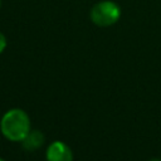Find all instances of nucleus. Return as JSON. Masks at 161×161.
I'll return each mask as SVG.
<instances>
[{"label":"nucleus","mask_w":161,"mask_h":161,"mask_svg":"<svg viewBox=\"0 0 161 161\" xmlns=\"http://www.w3.org/2000/svg\"><path fill=\"white\" fill-rule=\"evenodd\" d=\"M89 18L93 24L101 28L112 26L121 18V8L112 0H103L94 4L91 9Z\"/></svg>","instance_id":"2"},{"label":"nucleus","mask_w":161,"mask_h":161,"mask_svg":"<svg viewBox=\"0 0 161 161\" xmlns=\"http://www.w3.org/2000/svg\"><path fill=\"white\" fill-rule=\"evenodd\" d=\"M0 161H5V160H4V158H1V157H0Z\"/></svg>","instance_id":"8"},{"label":"nucleus","mask_w":161,"mask_h":161,"mask_svg":"<svg viewBox=\"0 0 161 161\" xmlns=\"http://www.w3.org/2000/svg\"><path fill=\"white\" fill-rule=\"evenodd\" d=\"M6 44H8V40H6V36L0 31V54L5 50L6 48Z\"/></svg>","instance_id":"5"},{"label":"nucleus","mask_w":161,"mask_h":161,"mask_svg":"<svg viewBox=\"0 0 161 161\" xmlns=\"http://www.w3.org/2000/svg\"><path fill=\"white\" fill-rule=\"evenodd\" d=\"M1 5H3V0H0V8H1Z\"/></svg>","instance_id":"7"},{"label":"nucleus","mask_w":161,"mask_h":161,"mask_svg":"<svg viewBox=\"0 0 161 161\" xmlns=\"http://www.w3.org/2000/svg\"><path fill=\"white\" fill-rule=\"evenodd\" d=\"M45 158L47 161H73V152L67 143L54 141L47 147Z\"/></svg>","instance_id":"3"},{"label":"nucleus","mask_w":161,"mask_h":161,"mask_svg":"<svg viewBox=\"0 0 161 161\" xmlns=\"http://www.w3.org/2000/svg\"><path fill=\"white\" fill-rule=\"evenodd\" d=\"M150 161H161V158H152V160H150Z\"/></svg>","instance_id":"6"},{"label":"nucleus","mask_w":161,"mask_h":161,"mask_svg":"<svg viewBox=\"0 0 161 161\" xmlns=\"http://www.w3.org/2000/svg\"><path fill=\"white\" fill-rule=\"evenodd\" d=\"M45 141V136L42 131L39 130H30V132L25 136V138L21 141V146L24 150L31 152L43 146Z\"/></svg>","instance_id":"4"},{"label":"nucleus","mask_w":161,"mask_h":161,"mask_svg":"<svg viewBox=\"0 0 161 161\" xmlns=\"http://www.w3.org/2000/svg\"><path fill=\"white\" fill-rule=\"evenodd\" d=\"M0 130L5 138L21 142L31 130L28 113L21 108H11L4 113L0 121Z\"/></svg>","instance_id":"1"}]
</instances>
